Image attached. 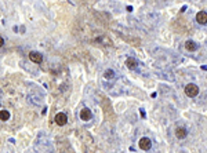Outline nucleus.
Here are the masks:
<instances>
[{
    "instance_id": "1",
    "label": "nucleus",
    "mask_w": 207,
    "mask_h": 153,
    "mask_svg": "<svg viewBox=\"0 0 207 153\" xmlns=\"http://www.w3.org/2000/svg\"><path fill=\"white\" fill-rule=\"evenodd\" d=\"M185 94L188 97H191V98H193V97H196L199 94V87L192 83L188 84V86H185Z\"/></svg>"
},
{
    "instance_id": "2",
    "label": "nucleus",
    "mask_w": 207,
    "mask_h": 153,
    "mask_svg": "<svg viewBox=\"0 0 207 153\" xmlns=\"http://www.w3.org/2000/svg\"><path fill=\"white\" fill-rule=\"evenodd\" d=\"M138 145H140V148H141L142 150H149L150 148H152V141H150L149 138H141L140 139V142H138Z\"/></svg>"
},
{
    "instance_id": "3",
    "label": "nucleus",
    "mask_w": 207,
    "mask_h": 153,
    "mask_svg": "<svg viewBox=\"0 0 207 153\" xmlns=\"http://www.w3.org/2000/svg\"><path fill=\"white\" fill-rule=\"evenodd\" d=\"M55 123H57L58 126H65V124L68 123V116H66L65 113H58L57 116H55Z\"/></svg>"
},
{
    "instance_id": "4",
    "label": "nucleus",
    "mask_w": 207,
    "mask_h": 153,
    "mask_svg": "<svg viewBox=\"0 0 207 153\" xmlns=\"http://www.w3.org/2000/svg\"><path fill=\"white\" fill-rule=\"evenodd\" d=\"M196 21L200 25H206L207 24V12L206 11H199L196 14Z\"/></svg>"
},
{
    "instance_id": "5",
    "label": "nucleus",
    "mask_w": 207,
    "mask_h": 153,
    "mask_svg": "<svg viewBox=\"0 0 207 153\" xmlns=\"http://www.w3.org/2000/svg\"><path fill=\"white\" fill-rule=\"evenodd\" d=\"M91 116H93V114H91V110H90V109L84 108V109H81V110H80V119H81L83 121L90 120Z\"/></svg>"
},
{
    "instance_id": "6",
    "label": "nucleus",
    "mask_w": 207,
    "mask_h": 153,
    "mask_svg": "<svg viewBox=\"0 0 207 153\" xmlns=\"http://www.w3.org/2000/svg\"><path fill=\"white\" fill-rule=\"evenodd\" d=\"M29 59L32 61V62L40 63V62H42V59H43V57H42V54H40V53H36V51H32V53L29 54Z\"/></svg>"
},
{
    "instance_id": "7",
    "label": "nucleus",
    "mask_w": 207,
    "mask_h": 153,
    "mask_svg": "<svg viewBox=\"0 0 207 153\" xmlns=\"http://www.w3.org/2000/svg\"><path fill=\"white\" fill-rule=\"evenodd\" d=\"M126 65H127L129 69H135L137 65H138V61L135 59V58H129V59L126 61Z\"/></svg>"
},
{
    "instance_id": "8",
    "label": "nucleus",
    "mask_w": 207,
    "mask_h": 153,
    "mask_svg": "<svg viewBox=\"0 0 207 153\" xmlns=\"http://www.w3.org/2000/svg\"><path fill=\"white\" fill-rule=\"evenodd\" d=\"M175 135H177V138L182 139V138H185L186 135H188V131H186L185 128H182V127H180V128L175 130Z\"/></svg>"
},
{
    "instance_id": "9",
    "label": "nucleus",
    "mask_w": 207,
    "mask_h": 153,
    "mask_svg": "<svg viewBox=\"0 0 207 153\" xmlns=\"http://www.w3.org/2000/svg\"><path fill=\"white\" fill-rule=\"evenodd\" d=\"M185 48L188 51H196V48H198V44H196L195 42H192V40H188V42L185 43Z\"/></svg>"
},
{
    "instance_id": "10",
    "label": "nucleus",
    "mask_w": 207,
    "mask_h": 153,
    "mask_svg": "<svg viewBox=\"0 0 207 153\" xmlns=\"http://www.w3.org/2000/svg\"><path fill=\"white\" fill-rule=\"evenodd\" d=\"M10 119V113L7 110H0V120H3V121H6V120H9Z\"/></svg>"
},
{
    "instance_id": "11",
    "label": "nucleus",
    "mask_w": 207,
    "mask_h": 153,
    "mask_svg": "<svg viewBox=\"0 0 207 153\" xmlns=\"http://www.w3.org/2000/svg\"><path fill=\"white\" fill-rule=\"evenodd\" d=\"M113 76H115L113 70H111V69H109V70H106V72H105V77H106V79H112V77H113Z\"/></svg>"
},
{
    "instance_id": "12",
    "label": "nucleus",
    "mask_w": 207,
    "mask_h": 153,
    "mask_svg": "<svg viewBox=\"0 0 207 153\" xmlns=\"http://www.w3.org/2000/svg\"><path fill=\"white\" fill-rule=\"evenodd\" d=\"M3 44H4V40H3V37L0 36V47H3Z\"/></svg>"
}]
</instances>
